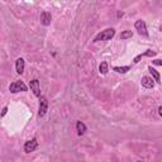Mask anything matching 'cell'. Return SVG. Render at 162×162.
Masks as SVG:
<instances>
[{
	"label": "cell",
	"instance_id": "6da1fadb",
	"mask_svg": "<svg viewBox=\"0 0 162 162\" xmlns=\"http://www.w3.org/2000/svg\"><path fill=\"white\" fill-rule=\"evenodd\" d=\"M115 36V29L114 28H108L100 33H98L94 38V42H100V41H110Z\"/></svg>",
	"mask_w": 162,
	"mask_h": 162
},
{
	"label": "cell",
	"instance_id": "7a4b0ae2",
	"mask_svg": "<svg viewBox=\"0 0 162 162\" xmlns=\"http://www.w3.org/2000/svg\"><path fill=\"white\" fill-rule=\"evenodd\" d=\"M48 110V100L46 96H39V109H38V117L42 118L46 115Z\"/></svg>",
	"mask_w": 162,
	"mask_h": 162
},
{
	"label": "cell",
	"instance_id": "3957f363",
	"mask_svg": "<svg viewBox=\"0 0 162 162\" xmlns=\"http://www.w3.org/2000/svg\"><path fill=\"white\" fill-rule=\"evenodd\" d=\"M134 28H136V30L138 32V34H141V36H143V37H148V30H147V25H146L144 20H142V19L137 20V22L134 23Z\"/></svg>",
	"mask_w": 162,
	"mask_h": 162
},
{
	"label": "cell",
	"instance_id": "277c9868",
	"mask_svg": "<svg viewBox=\"0 0 162 162\" xmlns=\"http://www.w3.org/2000/svg\"><path fill=\"white\" fill-rule=\"evenodd\" d=\"M9 91L13 92V94H17V92H20V91H27V86L23 81H14L13 84H10Z\"/></svg>",
	"mask_w": 162,
	"mask_h": 162
},
{
	"label": "cell",
	"instance_id": "5b68a950",
	"mask_svg": "<svg viewBox=\"0 0 162 162\" xmlns=\"http://www.w3.org/2000/svg\"><path fill=\"white\" fill-rule=\"evenodd\" d=\"M37 147H38L37 138H32L30 141L25 142V144H24V152H25V153H30V152H33Z\"/></svg>",
	"mask_w": 162,
	"mask_h": 162
},
{
	"label": "cell",
	"instance_id": "8992f818",
	"mask_svg": "<svg viewBox=\"0 0 162 162\" xmlns=\"http://www.w3.org/2000/svg\"><path fill=\"white\" fill-rule=\"evenodd\" d=\"M29 87H30L32 91H33V94L39 98V96H41V87H39V81H38L37 79L32 80V81L29 82Z\"/></svg>",
	"mask_w": 162,
	"mask_h": 162
},
{
	"label": "cell",
	"instance_id": "52a82bcc",
	"mask_svg": "<svg viewBox=\"0 0 162 162\" xmlns=\"http://www.w3.org/2000/svg\"><path fill=\"white\" fill-rule=\"evenodd\" d=\"M141 84H142V86L146 87V89H152V87L154 86V81H153V79L149 77V76H143Z\"/></svg>",
	"mask_w": 162,
	"mask_h": 162
},
{
	"label": "cell",
	"instance_id": "ba28073f",
	"mask_svg": "<svg viewBox=\"0 0 162 162\" xmlns=\"http://www.w3.org/2000/svg\"><path fill=\"white\" fill-rule=\"evenodd\" d=\"M24 67H25L24 60H23L22 57L17 58V61H15V70H17V72H18L19 75H22V74L24 72Z\"/></svg>",
	"mask_w": 162,
	"mask_h": 162
},
{
	"label": "cell",
	"instance_id": "9c48e42d",
	"mask_svg": "<svg viewBox=\"0 0 162 162\" xmlns=\"http://www.w3.org/2000/svg\"><path fill=\"white\" fill-rule=\"evenodd\" d=\"M51 20H52V15L50 12H43L41 14V23L43 25H50L51 24Z\"/></svg>",
	"mask_w": 162,
	"mask_h": 162
},
{
	"label": "cell",
	"instance_id": "30bf717a",
	"mask_svg": "<svg viewBox=\"0 0 162 162\" xmlns=\"http://www.w3.org/2000/svg\"><path fill=\"white\" fill-rule=\"evenodd\" d=\"M148 71L151 72V75H152V77L154 79L153 81H156L157 84H159V80H161V77H159V74H158V71L157 70H154L152 66H148Z\"/></svg>",
	"mask_w": 162,
	"mask_h": 162
},
{
	"label": "cell",
	"instance_id": "8fae6325",
	"mask_svg": "<svg viewBox=\"0 0 162 162\" xmlns=\"http://www.w3.org/2000/svg\"><path fill=\"white\" fill-rule=\"evenodd\" d=\"M76 129H77V134H79V136H82V134H85V132H86V125H85L82 122H77V123H76Z\"/></svg>",
	"mask_w": 162,
	"mask_h": 162
},
{
	"label": "cell",
	"instance_id": "7c38bea8",
	"mask_svg": "<svg viewBox=\"0 0 162 162\" xmlns=\"http://www.w3.org/2000/svg\"><path fill=\"white\" fill-rule=\"evenodd\" d=\"M99 72L102 75H107L108 74V62L103 61L100 65H99Z\"/></svg>",
	"mask_w": 162,
	"mask_h": 162
},
{
	"label": "cell",
	"instance_id": "4fadbf2b",
	"mask_svg": "<svg viewBox=\"0 0 162 162\" xmlns=\"http://www.w3.org/2000/svg\"><path fill=\"white\" fill-rule=\"evenodd\" d=\"M113 70L117 71L118 74H125V72H128L129 70H131V66H115Z\"/></svg>",
	"mask_w": 162,
	"mask_h": 162
},
{
	"label": "cell",
	"instance_id": "5bb4252c",
	"mask_svg": "<svg viewBox=\"0 0 162 162\" xmlns=\"http://www.w3.org/2000/svg\"><path fill=\"white\" fill-rule=\"evenodd\" d=\"M133 37V33H132V30H124L120 33L119 38L120 39H128V38H132Z\"/></svg>",
	"mask_w": 162,
	"mask_h": 162
},
{
	"label": "cell",
	"instance_id": "9a60e30c",
	"mask_svg": "<svg viewBox=\"0 0 162 162\" xmlns=\"http://www.w3.org/2000/svg\"><path fill=\"white\" fill-rule=\"evenodd\" d=\"M156 56V51H152V50H147L144 53H141V57H153Z\"/></svg>",
	"mask_w": 162,
	"mask_h": 162
},
{
	"label": "cell",
	"instance_id": "2e32d148",
	"mask_svg": "<svg viewBox=\"0 0 162 162\" xmlns=\"http://www.w3.org/2000/svg\"><path fill=\"white\" fill-rule=\"evenodd\" d=\"M154 65H157V66H162V61L161 60H154V61H152Z\"/></svg>",
	"mask_w": 162,
	"mask_h": 162
},
{
	"label": "cell",
	"instance_id": "e0dca14e",
	"mask_svg": "<svg viewBox=\"0 0 162 162\" xmlns=\"http://www.w3.org/2000/svg\"><path fill=\"white\" fill-rule=\"evenodd\" d=\"M7 113H8V108H7V107H5V108H4V109H3V112H2V114H0V117H4V115H5V114H7Z\"/></svg>",
	"mask_w": 162,
	"mask_h": 162
},
{
	"label": "cell",
	"instance_id": "ac0fdd59",
	"mask_svg": "<svg viewBox=\"0 0 162 162\" xmlns=\"http://www.w3.org/2000/svg\"><path fill=\"white\" fill-rule=\"evenodd\" d=\"M158 114L162 115V107H158Z\"/></svg>",
	"mask_w": 162,
	"mask_h": 162
},
{
	"label": "cell",
	"instance_id": "d6986e66",
	"mask_svg": "<svg viewBox=\"0 0 162 162\" xmlns=\"http://www.w3.org/2000/svg\"><path fill=\"white\" fill-rule=\"evenodd\" d=\"M138 162H142V161H138Z\"/></svg>",
	"mask_w": 162,
	"mask_h": 162
}]
</instances>
